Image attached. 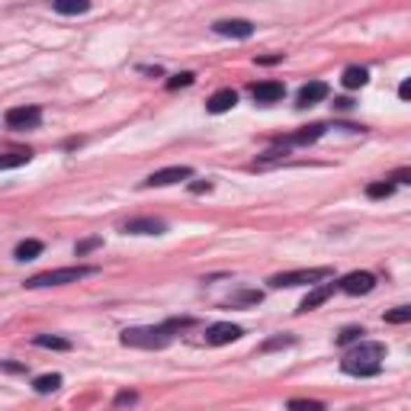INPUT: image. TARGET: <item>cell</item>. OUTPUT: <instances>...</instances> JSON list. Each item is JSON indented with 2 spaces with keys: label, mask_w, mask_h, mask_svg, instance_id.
Returning a JSON list of instances; mask_svg holds the SVG:
<instances>
[{
  "label": "cell",
  "mask_w": 411,
  "mask_h": 411,
  "mask_svg": "<svg viewBox=\"0 0 411 411\" xmlns=\"http://www.w3.org/2000/svg\"><path fill=\"white\" fill-rule=\"evenodd\" d=\"M382 360H386V344H376V341H360L357 347L344 353L341 360V370L347 376H379L382 373Z\"/></svg>",
  "instance_id": "cell-1"
},
{
  "label": "cell",
  "mask_w": 411,
  "mask_h": 411,
  "mask_svg": "<svg viewBox=\"0 0 411 411\" xmlns=\"http://www.w3.org/2000/svg\"><path fill=\"white\" fill-rule=\"evenodd\" d=\"M126 347H138V351H161L174 341V325H148V328H126L119 337Z\"/></svg>",
  "instance_id": "cell-2"
},
{
  "label": "cell",
  "mask_w": 411,
  "mask_h": 411,
  "mask_svg": "<svg viewBox=\"0 0 411 411\" xmlns=\"http://www.w3.org/2000/svg\"><path fill=\"white\" fill-rule=\"evenodd\" d=\"M97 267H61V270H46L26 280V290H46V286H65V283H77L84 276H93Z\"/></svg>",
  "instance_id": "cell-3"
},
{
  "label": "cell",
  "mask_w": 411,
  "mask_h": 411,
  "mask_svg": "<svg viewBox=\"0 0 411 411\" xmlns=\"http://www.w3.org/2000/svg\"><path fill=\"white\" fill-rule=\"evenodd\" d=\"M331 276V267H309V270H290V274L270 276L274 290H290V286H305V283H318Z\"/></svg>",
  "instance_id": "cell-4"
},
{
  "label": "cell",
  "mask_w": 411,
  "mask_h": 411,
  "mask_svg": "<svg viewBox=\"0 0 411 411\" xmlns=\"http://www.w3.org/2000/svg\"><path fill=\"white\" fill-rule=\"evenodd\" d=\"M4 122H7V129H13V132L39 129V126H42V109L39 107H13V109H7Z\"/></svg>",
  "instance_id": "cell-5"
},
{
  "label": "cell",
  "mask_w": 411,
  "mask_h": 411,
  "mask_svg": "<svg viewBox=\"0 0 411 411\" xmlns=\"http://www.w3.org/2000/svg\"><path fill=\"white\" fill-rule=\"evenodd\" d=\"M373 286H376V276L366 274V270H353V274H347L337 283V290L347 292V296H366V292H373Z\"/></svg>",
  "instance_id": "cell-6"
},
{
  "label": "cell",
  "mask_w": 411,
  "mask_h": 411,
  "mask_svg": "<svg viewBox=\"0 0 411 411\" xmlns=\"http://www.w3.org/2000/svg\"><path fill=\"white\" fill-rule=\"evenodd\" d=\"M244 331L238 325H231V321H219V325H213L209 331H206V344H213V347H225V344L238 341Z\"/></svg>",
  "instance_id": "cell-7"
},
{
  "label": "cell",
  "mask_w": 411,
  "mask_h": 411,
  "mask_svg": "<svg viewBox=\"0 0 411 411\" xmlns=\"http://www.w3.org/2000/svg\"><path fill=\"white\" fill-rule=\"evenodd\" d=\"M190 177H193V168H164V170H154L145 180V187H170V183L190 180Z\"/></svg>",
  "instance_id": "cell-8"
},
{
  "label": "cell",
  "mask_w": 411,
  "mask_h": 411,
  "mask_svg": "<svg viewBox=\"0 0 411 411\" xmlns=\"http://www.w3.org/2000/svg\"><path fill=\"white\" fill-rule=\"evenodd\" d=\"M251 97L257 100V103H264V107H270V103L286 97V87H283L280 81H260V84L251 87Z\"/></svg>",
  "instance_id": "cell-9"
},
{
  "label": "cell",
  "mask_w": 411,
  "mask_h": 411,
  "mask_svg": "<svg viewBox=\"0 0 411 411\" xmlns=\"http://www.w3.org/2000/svg\"><path fill=\"white\" fill-rule=\"evenodd\" d=\"M122 231H126V235H164V231H168V222H161V219H129L126 225H122Z\"/></svg>",
  "instance_id": "cell-10"
},
{
  "label": "cell",
  "mask_w": 411,
  "mask_h": 411,
  "mask_svg": "<svg viewBox=\"0 0 411 411\" xmlns=\"http://www.w3.org/2000/svg\"><path fill=\"white\" fill-rule=\"evenodd\" d=\"M213 29L219 32V36H231V39H251L254 36V23H248V20H219Z\"/></svg>",
  "instance_id": "cell-11"
},
{
  "label": "cell",
  "mask_w": 411,
  "mask_h": 411,
  "mask_svg": "<svg viewBox=\"0 0 411 411\" xmlns=\"http://www.w3.org/2000/svg\"><path fill=\"white\" fill-rule=\"evenodd\" d=\"M331 296H335V283H321V286H315V290L309 292L302 302H299V312H312V309L325 305Z\"/></svg>",
  "instance_id": "cell-12"
},
{
  "label": "cell",
  "mask_w": 411,
  "mask_h": 411,
  "mask_svg": "<svg viewBox=\"0 0 411 411\" xmlns=\"http://www.w3.org/2000/svg\"><path fill=\"white\" fill-rule=\"evenodd\" d=\"M328 97V84L325 81H309V84L299 90V107H315V103H321V100Z\"/></svg>",
  "instance_id": "cell-13"
},
{
  "label": "cell",
  "mask_w": 411,
  "mask_h": 411,
  "mask_svg": "<svg viewBox=\"0 0 411 411\" xmlns=\"http://www.w3.org/2000/svg\"><path fill=\"white\" fill-rule=\"evenodd\" d=\"M235 103H238V93L235 90H215L213 97L206 100V109L209 113H229V109H235Z\"/></svg>",
  "instance_id": "cell-14"
},
{
  "label": "cell",
  "mask_w": 411,
  "mask_h": 411,
  "mask_svg": "<svg viewBox=\"0 0 411 411\" xmlns=\"http://www.w3.org/2000/svg\"><path fill=\"white\" fill-rule=\"evenodd\" d=\"M328 126H305V129H299L296 135L286 138V145H312V142H318L321 135H325Z\"/></svg>",
  "instance_id": "cell-15"
},
{
  "label": "cell",
  "mask_w": 411,
  "mask_h": 411,
  "mask_svg": "<svg viewBox=\"0 0 411 411\" xmlns=\"http://www.w3.org/2000/svg\"><path fill=\"white\" fill-rule=\"evenodd\" d=\"M32 161V151L29 148H13L10 154L0 158V170H10V168H20V164H29Z\"/></svg>",
  "instance_id": "cell-16"
},
{
  "label": "cell",
  "mask_w": 411,
  "mask_h": 411,
  "mask_svg": "<svg viewBox=\"0 0 411 411\" xmlns=\"http://www.w3.org/2000/svg\"><path fill=\"white\" fill-rule=\"evenodd\" d=\"M366 81H370V71L366 68H347L341 77V84L347 87V90H357V87H366Z\"/></svg>",
  "instance_id": "cell-17"
},
{
  "label": "cell",
  "mask_w": 411,
  "mask_h": 411,
  "mask_svg": "<svg viewBox=\"0 0 411 411\" xmlns=\"http://www.w3.org/2000/svg\"><path fill=\"white\" fill-rule=\"evenodd\" d=\"M90 4L87 0H55V13L61 16H77V13H87Z\"/></svg>",
  "instance_id": "cell-18"
},
{
  "label": "cell",
  "mask_w": 411,
  "mask_h": 411,
  "mask_svg": "<svg viewBox=\"0 0 411 411\" xmlns=\"http://www.w3.org/2000/svg\"><path fill=\"white\" fill-rule=\"evenodd\" d=\"M32 344H36V347H46V351H71V341L55 337V335H36Z\"/></svg>",
  "instance_id": "cell-19"
},
{
  "label": "cell",
  "mask_w": 411,
  "mask_h": 411,
  "mask_svg": "<svg viewBox=\"0 0 411 411\" xmlns=\"http://www.w3.org/2000/svg\"><path fill=\"white\" fill-rule=\"evenodd\" d=\"M32 389H36L39 396H52V392H58V389H61V376H58V373L39 376V379L32 382Z\"/></svg>",
  "instance_id": "cell-20"
},
{
  "label": "cell",
  "mask_w": 411,
  "mask_h": 411,
  "mask_svg": "<svg viewBox=\"0 0 411 411\" xmlns=\"http://www.w3.org/2000/svg\"><path fill=\"white\" fill-rule=\"evenodd\" d=\"M392 193H396V183H392V180H376V183H370V187H366V196H370V199H389Z\"/></svg>",
  "instance_id": "cell-21"
},
{
  "label": "cell",
  "mask_w": 411,
  "mask_h": 411,
  "mask_svg": "<svg viewBox=\"0 0 411 411\" xmlns=\"http://www.w3.org/2000/svg\"><path fill=\"white\" fill-rule=\"evenodd\" d=\"M13 254H16V260H36L42 254V241H20Z\"/></svg>",
  "instance_id": "cell-22"
},
{
  "label": "cell",
  "mask_w": 411,
  "mask_h": 411,
  "mask_svg": "<svg viewBox=\"0 0 411 411\" xmlns=\"http://www.w3.org/2000/svg\"><path fill=\"white\" fill-rule=\"evenodd\" d=\"M382 318H386V325H405V321H411V305H398V309H389Z\"/></svg>",
  "instance_id": "cell-23"
},
{
  "label": "cell",
  "mask_w": 411,
  "mask_h": 411,
  "mask_svg": "<svg viewBox=\"0 0 411 411\" xmlns=\"http://www.w3.org/2000/svg\"><path fill=\"white\" fill-rule=\"evenodd\" d=\"M363 328H344L341 335H337V344H341V347H351V344H360L363 341Z\"/></svg>",
  "instance_id": "cell-24"
},
{
  "label": "cell",
  "mask_w": 411,
  "mask_h": 411,
  "mask_svg": "<svg viewBox=\"0 0 411 411\" xmlns=\"http://www.w3.org/2000/svg\"><path fill=\"white\" fill-rule=\"evenodd\" d=\"M290 344H296V337H292V335H280V337H270V341H264V344H260V353L280 351V347H290Z\"/></svg>",
  "instance_id": "cell-25"
},
{
  "label": "cell",
  "mask_w": 411,
  "mask_h": 411,
  "mask_svg": "<svg viewBox=\"0 0 411 411\" xmlns=\"http://www.w3.org/2000/svg\"><path fill=\"white\" fill-rule=\"evenodd\" d=\"M290 411H325V405H321V402H309V398H292Z\"/></svg>",
  "instance_id": "cell-26"
},
{
  "label": "cell",
  "mask_w": 411,
  "mask_h": 411,
  "mask_svg": "<svg viewBox=\"0 0 411 411\" xmlns=\"http://www.w3.org/2000/svg\"><path fill=\"white\" fill-rule=\"evenodd\" d=\"M193 81H196V74H190V71H183V74H174V77H170V81H168V87H170V90H177V87H190Z\"/></svg>",
  "instance_id": "cell-27"
},
{
  "label": "cell",
  "mask_w": 411,
  "mask_h": 411,
  "mask_svg": "<svg viewBox=\"0 0 411 411\" xmlns=\"http://www.w3.org/2000/svg\"><path fill=\"white\" fill-rule=\"evenodd\" d=\"M392 183H405V187H411V168H398L396 174L389 177Z\"/></svg>",
  "instance_id": "cell-28"
},
{
  "label": "cell",
  "mask_w": 411,
  "mask_h": 411,
  "mask_svg": "<svg viewBox=\"0 0 411 411\" xmlns=\"http://www.w3.org/2000/svg\"><path fill=\"white\" fill-rule=\"evenodd\" d=\"M93 248H100V238H87V241L77 244L74 251H77V257H84V254H87V251H93Z\"/></svg>",
  "instance_id": "cell-29"
},
{
  "label": "cell",
  "mask_w": 411,
  "mask_h": 411,
  "mask_svg": "<svg viewBox=\"0 0 411 411\" xmlns=\"http://www.w3.org/2000/svg\"><path fill=\"white\" fill-rule=\"evenodd\" d=\"M398 97H402L405 103H408V100H411V77H405L402 84H398Z\"/></svg>",
  "instance_id": "cell-30"
},
{
  "label": "cell",
  "mask_w": 411,
  "mask_h": 411,
  "mask_svg": "<svg viewBox=\"0 0 411 411\" xmlns=\"http://www.w3.org/2000/svg\"><path fill=\"white\" fill-rule=\"evenodd\" d=\"M213 190V183L209 180H196V183H190V193H209Z\"/></svg>",
  "instance_id": "cell-31"
},
{
  "label": "cell",
  "mask_w": 411,
  "mask_h": 411,
  "mask_svg": "<svg viewBox=\"0 0 411 411\" xmlns=\"http://www.w3.org/2000/svg\"><path fill=\"white\" fill-rule=\"evenodd\" d=\"M260 65H276V61H283V55H264V58H257Z\"/></svg>",
  "instance_id": "cell-32"
},
{
  "label": "cell",
  "mask_w": 411,
  "mask_h": 411,
  "mask_svg": "<svg viewBox=\"0 0 411 411\" xmlns=\"http://www.w3.org/2000/svg\"><path fill=\"white\" fill-rule=\"evenodd\" d=\"M116 402H119V405H126V402H135V396H132V392H122V396L116 398Z\"/></svg>",
  "instance_id": "cell-33"
}]
</instances>
